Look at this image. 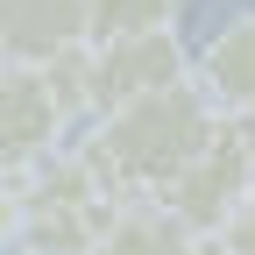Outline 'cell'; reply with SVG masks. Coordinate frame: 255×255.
<instances>
[{"label":"cell","mask_w":255,"mask_h":255,"mask_svg":"<svg viewBox=\"0 0 255 255\" xmlns=\"http://www.w3.org/2000/svg\"><path fill=\"white\" fill-rule=\"evenodd\" d=\"M199 85L213 92L220 114H241L255 121V7L220 21V36L199 50Z\"/></svg>","instance_id":"52a82bcc"},{"label":"cell","mask_w":255,"mask_h":255,"mask_svg":"<svg viewBox=\"0 0 255 255\" xmlns=\"http://www.w3.org/2000/svg\"><path fill=\"white\" fill-rule=\"evenodd\" d=\"M220 121L227 114L213 107V92L191 71V78H177L163 92H142V100H128V107L92 114L78 149H85V163L100 170V184L114 199H163V191L191 170V156L220 135Z\"/></svg>","instance_id":"6da1fadb"},{"label":"cell","mask_w":255,"mask_h":255,"mask_svg":"<svg viewBox=\"0 0 255 255\" xmlns=\"http://www.w3.org/2000/svg\"><path fill=\"white\" fill-rule=\"evenodd\" d=\"M14 255H36V248H14Z\"/></svg>","instance_id":"30bf717a"},{"label":"cell","mask_w":255,"mask_h":255,"mask_svg":"<svg viewBox=\"0 0 255 255\" xmlns=\"http://www.w3.org/2000/svg\"><path fill=\"white\" fill-rule=\"evenodd\" d=\"M184 0H92V43L114 36H156V28H177Z\"/></svg>","instance_id":"ba28073f"},{"label":"cell","mask_w":255,"mask_h":255,"mask_svg":"<svg viewBox=\"0 0 255 255\" xmlns=\"http://www.w3.org/2000/svg\"><path fill=\"white\" fill-rule=\"evenodd\" d=\"M213 248H220V255H255V199H248V206L227 220V227L213 234Z\"/></svg>","instance_id":"9c48e42d"},{"label":"cell","mask_w":255,"mask_h":255,"mask_svg":"<svg viewBox=\"0 0 255 255\" xmlns=\"http://www.w3.org/2000/svg\"><path fill=\"white\" fill-rule=\"evenodd\" d=\"M92 43V0H0V50L7 64H50Z\"/></svg>","instance_id":"5b68a950"},{"label":"cell","mask_w":255,"mask_h":255,"mask_svg":"<svg viewBox=\"0 0 255 255\" xmlns=\"http://www.w3.org/2000/svg\"><path fill=\"white\" fill-rule=\"evenodd\" d=\"M64 135H71V107L57 100L43 64H7V78H0V156H7V170H36L43 156L64 149Z\"/></svg>","instance_id":"3957f363"},{"label":"cell","mask_w":255,"mask_h":255,"mask_svg":"<svg viewBox=\"0 0 255 255\" xmlns=\"http://www.w3.org/2000/svg\"><path fill=\"white\" fill-rule=\"evenodd\" d=\"M199 64L184 57L177 28H156V36H114V43H92V114L128 107L142 92H163L177 78H191Z\"/></svg>","instance_id":"277c9868"},{"label":"cell","mask_w":255,"mask_h":255,"mask_svg":"<svg viewBox=\"0 0 255 255\" xmlns=\"http://www.w3.org/2000/svg\"><path fill=\"white\" fill-rule=\"evenodd\" d=\"M248 199H255V121L227 114L220 135L191 156V170L163 191V206H170L177 220H191L199 234H220Z\"/></svg>","instance_id":"7a4b0ae2"},{"label":"cell","mask_w":255,"mask_h":255,"mask_svg":"<svg viewBox=\"0 0 255 255\" xmlns=\"http://www.w3.org/2000/svg\"><path fill=\"white\" fill-rule=\"evenodd\" d=\"M213 234H199L191 220H177L163 199H121V213L107 220V234L92 255H206Z\"/></svg>","instance_id":"8992f818"}]
</instances>
